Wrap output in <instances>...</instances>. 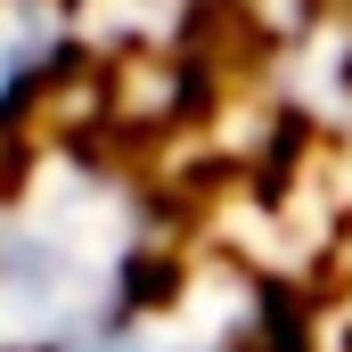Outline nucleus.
Segmentation results:
<instances>
[{"instance_id":"nucleus-2","label":"nucleus","mask_w":352,"mask_h":352,"mask_svg":"<svg viewBox=\"0 0 352 352\" xmlns=\"http://www.w3.org/2000/svg\"><path fill=\"white\" fill-rule=\"evenodd\" d=\"M58 41H66L58 0H0V115L16 107V90L58 58Z\"/></svg>"},{"instance_id":"nucleus-1","label":"nucleus","mask_w":352,"mask_h":352,"mask_svg":"<svg viewBox=\"0 0 352 352\" xmlns=\"http://www.w3.org/2000/svg\"><path fill=\"white\" fill-rule=\"evenodd\" d=\"M131 197L90 164H41L0 205V352H58L123 320Z\"/></svg>"},{"instance_id":"nucleus-3","label":"nucleus","mask_w":352,"mask_h":352,"mask_svg":"<svg viewBox=\"0 0 352 352\" xmlns=\"http://www.w3.org/2000/svg\"><path fill=\"white\" fill-rule=\"evenodd\" d=\"M58 352H197V344L180 328H164V320H107V328H90V336H74Z\"/></svg>"}]
</instances>
